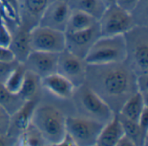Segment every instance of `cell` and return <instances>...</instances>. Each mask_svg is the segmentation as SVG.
Segmentation results:
<instances>
[{"label":"cell","instance_id":"obj_21","mask_svg":"<svg viewBox=\"0 0 148 146\" xmlns=\"http://www.w3.org/2000/svg\"><path fill=\"white\" fill-rule=\"evenodd\" d=\"M71 10L82 11L99 20L105 11L107 5L102 0H69Z\"/></svg>","mask_w":148,"mask_h":146},{"label":"cell","instance_id":"obj_24","mask_svg":"<svg viewBox=\"0 0 148 146\" xmlns=\"http://www.w3.org/2000/svg\"><path fill=\"white\" fill-rule=\"evenodd\" d=\"M24 101L18 96L10 92L3 85L0 83V106L3 107L10 115L16 112L23 104Z\"/></svg>","mask_w":148,"mask_h":146},{"label":"cell","instance_id":"obj_27","mask_svg":"<svg viewBox=\"0 0 148 146\" xmlns=\"http://www.w3.org/2000/svg\"><path fill=\"white\" fill-rule=\"evenodd\" d=\"M19 62L16 59L9 61H0V83L3 84L13 70L17 66Z\"/></svg>","mask_w":148,"mask_h":146},{"label":"cell","instance_id":"obj_38","mask_svg":"<svg viewBox=\"0 0 148 146\" xmlns=\"http://www.w3.org/2000/svg\"><path fill=\"white\" fill-rule=\"evenodd\" d=\"M64 1H67V2H68V1H69V0H64Z\"/></svg>","mask_w":148,"mask_h":146},{"label":"cell","instance_id":"obj_17","mask_svg":"<svg viewBox=\"0 0 148 146\" xmlns=\"http://www.w3.org/2000/svg\"><path fill=\"white\" fill-rule=\"evenodd\" d=\"M124 135V131L117 113L105 124L98 136L97 146H116L120 138Z\"/></svg>","mask_w":148,"mask_h":146},{"label":"cell","instance_id":"obj_23","mask_svg":"<svg viewBox=\"0 0 148 146\" xmlns=\"http://www.w3.org/2000/svg\"><path fill=\"white\" fill-rule=\"evenodd\" d=\"M16 145L42 146L48 145V144L41 132L30 122L28 127L16 139Z\"/></svg>","mask_w":148,"mask_h":146},{"label":"cell","instance_id":"obj_9","mask_svg":"<svg viewBox=\"0 0 148 146\" xmlns=\"http://www.w3.org/2000/svg\"><path fill=\"white\" fill-rule=\"evenodd\" d=\"M87 65L84 59L65 49L59 53L56 72L69 79L76 88L85 83Z\"/></svg>","mask_w":148,"mask_h":146},{"label":"cell","instance_id":"obj_1","mask_svg":"<svg viewBox=\"0 0 148 146\" xmlns=\"http://www.w3.org/2000/svg\"><path fill=\"white\" fill-rule=\"evenodd\" d=\"M137 75L124 61L108 64H88L85 84L114 113L135 92Z\"/></svg>","mask_w":148,"mask_h":146},{"label":"cell","instance_id":"obj_25","mask_svg":"<svg viewBox=\"0 0 148 146\" xmlns=\"http://www.w3.org/2000/svg\"><path fill=\"white\" fill-rule=\"evenodd\" d=\"M26 73V69L22 63H19L17 66L10 74L6 81L3 83L4 87L11 93L17 94L22 87Z\"/></svg>","mask_w":148,"mask_h":146},{"label":"cell","instance_id":"obj_14","mask_svg":"<svg viewBox=\"0 0 148 146\" xmlns=\"http://www.w3.org/2000/svg\"><path fill=\"white\" fill-rule=\"evenodd\" d=\"M42 91L61 100H70L75 90V85L66 77L57 72L41 78Z\"/></svg>","mask_w":148,"mask_h":146},{"label":"cell","instance_id":"obj_11","mask_svg":"<svg viewBox=\"0 0 148 146\" xmlns=\"http://www.w3.org/2000/svg\"><path fill=\"white\" fill-rule=\"evenodd\" d=\"M71 8L67 1L54 0L44 10L38 25L65 32Z\"/></svg>","mask_w":148,"mask_h":146},{"label":"cell","instance_id":"obj_16","mask_svg":"<svg viewBox=\"0 0 148 146\" xmlns=\"http://www.w3.org/2000/svg\"><path fill=\"white\" fill-rule=\"evenodd\" d=\"M29 30L20 24L11 29V40L8 49L12 53L14 59L19 63H23L31 51Z\"/></svg>","mask_w":148,"mask_h":146},{"label":"cell","instance_id":"obj_32","mask_svg":"<svg viewBox=\"0 0 148 146\" xmlns=\"http://www.w3.org/2000/svg\"><path fill=\"white\" fill-rule=\"evenodd\" d=\"M138 124L145 135L148 136V107L142 112L141 116L138 120Z\"/></svg>","mask_w":148,"mask_h":146},{"label":"cell","instance_id":"obj_29","mask_svg":"<svg viewBox=\"0 0 148 146\" xmlns=\"http://www.w3.org/2000/svg\"><path fill=\"white\" fill-rule=\"evenodd\" d=\"M136 87L137 91L148 102V73L137 76Z\"/></svg>","mask_w":148,"mask_h":146},{"label":"cell","instance_id":"obj_3","mask_svg":"<svg viewBox=\"0 0 148 146\" xmlns=\"http://www.w3.org/2000/svg\"><path fill=\"white\" fill-rule=\"evenodd\" d=\"M75 115L84 117L103 125L115 114L111 108L85 83L75 88L70 99Z\"/></svg>","mask_w":148,"mask_h":146},{"label":"cell","instance_id":"obj_18","mask_svg":"<svg viewBox=\"0 0 148 146\" xmlns=\"http://www.w3.org/2000/svg\"><path fill=\"white\" fill-rule=\"evenodd\" d=\"M147 107H148V102L137 91L124 103L118 114L132 121L138 122Z\"/></svg>","mask_w":148,"mask_h":146},{"label":"cell","instance_id":"obj_34","mask_svg":"<svg viewBox=\"0 0 148 146\" xmlns=\"http://www.w3.org/2000/svg\"><path fill=\"white\" fill-rule=\"evenodd\" d=\"M57 146H76V145H75V140L73 139V138L68 132H66L65 135L63 136L62 139L57 145Z\"/></svg>","mask_w":148,"mask_h":146},{"label":"cell","instance_id":"obj_5","mask_svg":"<svg viewBox=\"0 0 148 146\" xmlns=\"http://www.w3.org/2000/svg\"><path fill=\"white\" fill-rule=\"evenodd\" d=\"M124 35L101 36L93 44L86 57L87 64H108L126 61Z\"/></svg>","mask_w":148,"mask_h":146},{"label":"cell","instance_id":"obj_33","mask_svg":"<svg viewBox=\"0 0 148 146\" xmlns=\"http://www.w3.org/2000/svg\"><path fill=\"white\" fill-rule=\"evenodd\" d=\"M14 59L12 53L8 48L0 46V61H9Z\"/></svg>","mask_w":148,"mask_h":146},{"label":"cell","instance_id":"obj_4","mask_svg":"<svg viewBox=\"0 0 148 146\" xmlns=\"http://www.w3.org/2000/svg\"><path fill=\"white\" fill-rule=\"evenodd\" d=\"M126 63L138 76L148 73V26L135 24L124 34Z\"/></svg>","mask_w":148,"mask_h":146},{"label":"cell","instance_id":"obj_12","mask_svg":"<svg viewBox=\"0 0 148 146\" xmlns=\"http://www.w3.org/2000/svg\"><path fill=\"white\" fill-rule=\"evenodd\" d=\"M59 53L31 51L22 63L25 69L39 77H44L56 72Z\"/></svg>","mask_w":148,"mask_h":146},{"label":"cell","instance_id":"obj_35","mask_svg":"<svg viewBox=\"0 0 148 146\" xmlns=\"http://www.w3.org/2000/svg\"><path fill=\"white\" fill-rule=\"evenodd\" d=\"M116 146H135V144L128 136L124 133V135L118 141Z\"/></svg>","mask_w":148,"mask_h":146},{"label":"cell","instance_id":"obj_10","mask_svg":"<svg viewBox=\"0 0 148 146\" xmlns=\"http://www.w3.org/2000/svg\"><path fill=\"white\" fill-rule=\"evenodd\" d=\"M100 37L101 31L98 23L87 30L65 33V49L76 57L84 59Z\"/></svg>","mask_w":148,"mask_h":146},{"label":"cell","instance_id":"obj_15","mask_svg":"<svg viewBox=\"0 0 148 146\" xmlns=\"http://www.w3.org/2000/svg\"><path fill=\"white\" fill-rule=\"evenodd\" d=\"M38 101L39 100L25 101L16 112L10 115V124L7 135L14 141L15 145L18 137L30 124L34 109Z\"/></svg>","mask_w":148,"mask_h":146},{"label":"cell","instance_id":"obj_2","mask_svg":"<svg viewBox=\"0 0 148 146\" xmlns=\"http://www.w3.org/2000/svg\"><path fill=\"white\" fill-rule=\"evenodd\" d=\"M66 118L67 114L59 106L39 100L31 124L41 132L48 145L57 146L66 133Z\"/></svg>","mask_w":148,"mask_h":146},{"label":"cell","instance_id":"obj_28","mask_svg":"<svg viewBox=\"0 0 148 146\" xmlns=\"http://www.w3.org/2000/svg\"><path fill=\"white\" fill-rule=\"evenodd\" d=\"M11 40V30L0 17V46L8 48Z\"/></svg>","mask_w":148,"mask_h":146},{"label":"cell","instance_id":"obj_7","mask_svg":"<svg viewBox=\"0 0 148 146\" xmlns=\"http://www.w3.org/2000/svg\"><path fill=\"white\" fill-rule=\"evenodd\" d=\"M101 36L124 35L134 25L131 13L116 4L107 6L102 16L98 20Z\"/></svg>","mask_w":148,"mask_h":146},{"label":"cell","instance_id":"obj_22","mask_svg":"<svg viewBox=\"0 0 148 146\" xmlns=\"http://www.w3.org/2000/svg\"><path fill=\"white\" fill-rule=\"evenodd\" d=\"M118 114V113H117ZM120 121L121 123L124 133L128 136L135 144V146H146L147 145L148 136L145 135L141 131L138 122L132 121L127 119L120 114H118Z\"/></svg>","mask_w":148,"mask_h":146},{"label":"cell","instance_id":"obj_26","mask_svg":"<svg viewBox=\"0 0 148 146\" xmlns=\"http://www.w3.org/2000/svg\"><path fill=\"white\" fill-rule=\"evenodd\" d=\"M131 15L135 24L148 26V0H140Z\"/></svg>","mask_w":148,"mask_h":146},{"label":"cell","instance_id":"obj_6","mask_svg":"<svg viewBox=\"0 0 148 146\" xmlns=\"http://www.w3.org/2000/svg\"><path fill=\"white\" fill-rule=\"evenodd\" d=\"M104 125L75 114L67 115L66 132L75 140L76 146L96 145L100 131Z\"/></svg>","mask_w":148,"mask_h":146},{"label":"cell","instance_id":"obj_36","mask_svg":"<svg viewBox=\"0 0 148 146\" xmlns=\"http://www.w3.org/2000/svg\"><path fill=\"white\" fill-rule=\"evenodd\" d=\"M5 145H15L14 141L7 135L0 133V146Z\"/></svg>","mask_w":148,"mask_h":146},{"label":"cell","instance_id":"obj_13","mask_svg":"<svg viewBox=\"0 0 148 146\" xmlns=\"http://www.w3.org/2000/svg\"><path fill=\"white\" fill-rule=\"evenodd\" d=\"M54 0H16L19 24L31 30L38 25L42 14Z\"/></svg>","mask_w":148,"mask_h":146},{"label":"cell","instance_id":"obj_20","mask_svg":"<svg viewBox=\"0 0 148 146\" xmlns=\"http://www.w3.org/2000/svg\"><path fill=\"white\" fill-rule=\"evenodd\" d=\"M98 23V20L82 11L71 10L65 33H73L87 30Z\"/></svg>","mask_w":148,"mask_h":146},{"label":"cell","instance_id":"obj_8","mask_svg":"<svg viewBox=\"0 0 148 146\" xmlns=\"http://www.w3.org/2000/svg\"><path fill=\"white\" fill-rule=\"evenodd\" d=\"M31 51L60 53L65 50V32L36 25L29 30Z\"/></svg>","mask_w":148,"mask_h":146},{"label":"cell","instance_id":"obj_30","mask_svg":"<svg viewBox=\"0 0 148 146\" xmlns=\"http://www.w3.org/2000/svg\"><path fill=\"white\" fill-rule=\"evenodd\" d=\"M10 124V114L2 106H0V133L8 134Z\"/></svg>","mask_w":148,"mask_h":146},{"label":"cell","instance_id":"obj_37","mask_svg":"<svg viewBox=\"0 0 148 146\" xmlns=\"http://www.w3.org/2000/svg\"><path fill=\"white\" fill-rule=\"evenodd\" d=\"M102 1L105 3V4L107 6H109V5H112V4H115V3H116V0H102Z\"/></svg>","mask_w":148,"mask_h":146},{"label":"cell","instance_id":"obj_19","mask_svg":"<svg viewBox=\"0 0 148 146\" xmlns=\"http://www.w3.org/2000/svg\"><path fill=\"white\" fill-rule=\"evenodd\" d=\"M42 91L41 77L26 70L23 83L17 93L18 96L24 102L29 100H40V92Z\"/></svg>","mask_w":148,"mask_h":146},{"label":"cell","instance_id":"obj_31","mask_svg":"<svg viewBox=\"0 0 148 146\" xmlns=\"http://www.w3.org/2000/svg\"><path fill=\"white\" fill-rule=\"evenodd\" d=\"M139 2L140 0H116L115 4L121 7V9L127 10V12L131 13Z\"/></svg>","mask_w":148,"mask_h":146}]
</instances>
